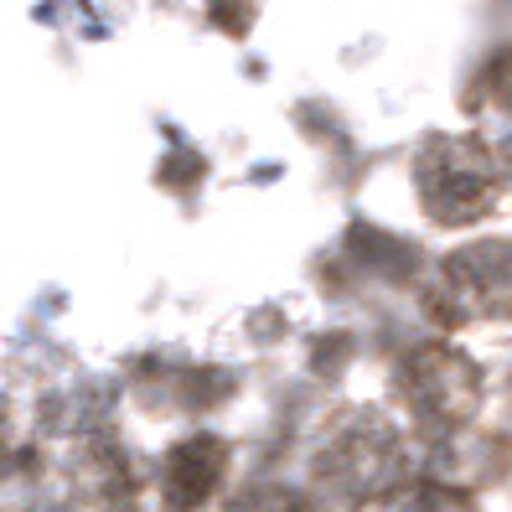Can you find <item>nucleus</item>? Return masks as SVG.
I'll use <instances>...</instances> for the list:
<instances>
[{"mask_svg":"<svg viewBox=\"0 0 512 512\" xmlns=\"http://www.w3.org/2000/svg\"><path fill=\"white\" fill-rule=\"evenodd\" d=\"M228 440L223 435H192L182 445H171V456L161 466V497L171 512H197L207 497L223 487L228 476Z\"/></svg>","mask_w":512,"mask_h":512,"instance_id":"nucleus-5","label":"nucleus"},{"mask_svg":"<svg viewBox=\"0 0 512 512\" xmlns=\"http://www.w3.org/2000/svg\"><path fill=\"white\" fill-rule=\"evenodd\" d=\"M311 476L342 502L394 497L409 476L404 430L378 409H352L342 419H331L311 450Z\"/></svg>","mask_w":512,"mask_h":512,"instance_id":"nucleus-1","label":"nucleus"},{"mask_svg":"<svg viewBox=\"0 0 512 512\" xmlns=\"http://www.w3.org/2000/svg\"><path fill=\"white\" fill-rule=\"evenodd\" d=\"M440 300L450 321H507L512 316V244L507 238H476L445 254L440 264Z\"/></svg>","mask_w":512,"mask_h":512,"instance_id":"nucleus-4","label":"nucleus"},{"mask_svg":"<svg viewBox=\"0 0 512 512\" xmlns=\"http://www.w3.org/2000/svg\"><path fill=\"white\" fill-rule=\"evenodd\" d=\"M399 388L419 419H430V425H466L481 404V368L461 347L425 342L409 352Z\"/></svg>","mask_w":512,"mask_h":512,"instance_id":"nucleus-3","label":"nucleus"},{"mask_svg":"<svg viewBox=\"0 0 512 512\" xmlns=\"http://www.w3.org/2000/svg\"><path fill=\"white\" fill-rule=\"evenodd\" d=\"M228 512H316L306 492L295 487H275V481H264V487H249L228 502Z\"/></svg>","mask_w":512,"mask_h":512,"instance_id":"nucleus-7","label":"nucleus"},{"mask_svg":"<svg viewBox=\"0 0 512 512\" xmlns=\"http://www.w3.org/2000/svg\"><path fill=\"white\" fill-rule=\"evenodd\" d=\"M414 187H419V207L430 223L445 228H466L481 223L497 207L502 192V171L492 161V150L466 135H440L419 150L414 161Z\"/></svg>","mask_w":512,"mask_h":512,"instance_id":"nucleus-2","label":"nucleus"},{"mask_svg":"<svg viewBox=\"0 0 512 512\" xmlns=\"http://www.w3.org/2000/svg\"><path fill=\"white\" fill-rule=\"evenodd\" d=\"M394 512H481V502L466 487H450V481H419L394 502Z\"/></svg>","mask_w":512,"mask_h":512,"instance_id":"nucleus-6","label":"nucleus"}]
</instances>
